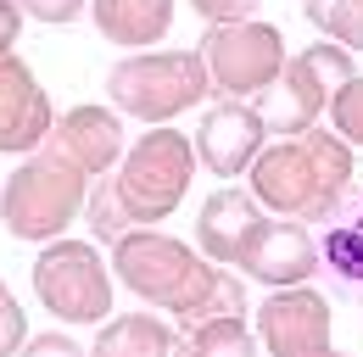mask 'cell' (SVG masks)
Returning <instances> with one entry per match:
<instances>
[{
  "mask_svg": "<svg viewBox=\"0 0 363 357\" xmlns=\"http://www.w3.org/2000/svg\"><path fill=\"white\" fill-rule=\"evenodd\" d=\"M112 268H118V279L140 302H151L162 312H179L184 329L201 324V318H246V285L235 273H218L207 257H196L174 234L129 229L112 246Z\"/></svg>",
  "mask_w": 363,
  "mask_h": 357,
  "instance_id": "cell-1",
  "label": "cell"
},
{
  "mask_svg": "<svg viewBox=\"0 0 363 357\" xmlns=\"http://www.w3.org/2000/svg\"><path fill=\"white\" fill-rule=\"evenodd\" d=\"M252 196L274 218L330 223V212L352 196V151L341 134H291L252 162Z\"/></svg>",
  "mask_w": 363,
  "mask_h": 357,
  "instance_id": "cell-2",
  "label": "cell"
},
{
  "mask_svg": "<svg viewBox=\"0 0 363 357\" xmlns=\"http://www.w3.org/2000/svg\"><path fill=\"white\" fill-rule=\"evenodd\" d=\"M90 207V174H79L73 162H62L56 151H34L0 190V223L17 240H56L67 223Z\"/></svg>",
  "mask_w": 363,
  "mask_h": 357,
  "instance_id": "cell-3",
  "label": "cell"
},
{
  "mask_svg": "<svg viewBox=\"0 0 363 357\" xmlns=\"http://www.w3.org/2000/svg\"><path fill=\"white\" fill-rule=\"evenodd\" d=\"M106 95L118 112H129L140 123H168L184 106L213 95V73L201 50H145V56H123L106 73Z\"/></svg>",
  "mask_w": 363,
  "mask_h": 357,
  "instance_id": "cell-4",
  "label": "cell"
},
{
  "mask_svg": "<svg viewBox=\"0 0 363 357\" xmlns=\"http://www.w3.org/2000/svg\"><path fill=\"white\" fill-rule=\"evenodd\" d=\"M190 178H196V145L179 129L162 123V129L140 134V145L123 157V168L112 178V196H118L129 229L135 223H162L184 201Z\"/></svg>",
  "mask_w": 363,
  "mask_h": 357,
  "instance_id": "cell-5",
  "label": "cell"
},
{
  "mask_svg": "<svg viewBox=\"0 0 363 357\" xmlns=\"http://www.w3.org/2000/svg\"><path fill=\"white\" fill-rule=\"evenodd\" d=\"M201 62L213 73V89L235 101V95H263V89H274L291 56H285V34L274 23L240 17V23H207Z\"/></svg>",
  "mask_w": 363,
  "mask_h": 357,
  "instance_id": "cell-6",
  "label": "cell"
},
{
  "mask_svg": "<svg viewBox=\"0 0 363 357\" xmlns=\"http://www.w3.org/2000/svg\"><path fill=\"white\" fill-rule=\"evenodd\" d=\"M352 50L347 45H308L302 56L285 62L279 84H274L269 106H263V123L274 134H308L318 123V112H330V101L352 84Z\"/></svg>",
  "mask_w": 363,
  "mask_h": 357,
  "instance_id": "cell-7",
  "label": "cell"
},
{
  "mask_svg": "<svg viewBox=\"0 0 363 357\" xmlns=\"http://www.w3.org/2000/svg\"><path fill=\"white\" fill-rule=\"evenodd\" d=\"M34 296L67 324H106L112 273L90 240H50L34 263Z\"/></svg>",
  "mask_w": 363,
  "mask_h": 357,
  "instance_id": "cell-8",
  "label": "cell"
},
{
  "mask_svg": "<svg viewBox=\"0 0 363 357\" xmlns=\"http://www.w3.org/2000/svg\"><path fill=\"white\" fill-rule=\"evenodd\" d=\"M257 335L274 357H318L330 346V302L308 285L274 290L257 307Z\"/></svg>",
  "mask_w": 363,
  "mask_h": 357,
  "instance_id": "cell-9",
  "label": "cell"
},
{
  "mask_svg": "<svg viewBox=\"0 0 363 357\" xmlns=\"http://www.w3.org/2000/svg\"><path fill=\"white\" fill-rule=\"evenodd\" d=\"M240 273H252L257 285H269V290H291V285H308L318 273V240L308 234V223H291L279 218L252 234V246H246V257H240Z\"/></svg>",
  "mask_w": 363,
  "mask_h": 357,
  "instance_id": "cell-10",
  "label": "cell"
},
{
  "mask_svg": "<svg viewBox=\"0 0 363 357\" xmlns=\"http://www.w3.org/2000/svg\"><path fill=\"white\" fill-rule=\"evenodd\" d=\"M263 112L257 106H246V101H224V106H213L207 118H201V129H196V157L213 168L218 178H240L257 157H263Z\"/></svg>",
  "mask_w": 363,
  "mask_h": 357,
  "instance_id": "cell-11",
  "label": "cell"
},
{
  "mask_svg": "<svg viewBox=\"0 0 363 357\" xmlns=\"http://www.w3.org/2000/svg\"><path fill=\"white\" fill-rule=\"evenodd\" d=\"M56 129L50 118V95L28 73L23 56H0V151H40Z\"/></svg>",
  "mask_w": 363,
  "mask_h": 357,
  "instance_id": "cell-12",
  "label": "cell"
},
{
  "mask_svg": "<svg viewBox=\"0 0 363 357\" xmlns=\"http://www.w3.org/2000/svg\"><path fill=\"white\" fill-rule=\"evenodd\" d=\"M45 151H56L62 162H73L79 174L101 178L112 162H123V123L106 106H73V112L56 118Z\"/></svg>",
  "mask_w": 363,
  "mask_h": 357,
  "instance_id": "cell-13",
  "label": "cell"
},
{
  "mask_svg": "<svg viewBox=\"0 0 363 357\" xmlns=\"http://www.w3.org/2000/svg\"><path fill=\"white\" fill-rule=\"evenodd\" d=\"M263 229V207H257V196H246V190H213L207 201H201V218H196V240H201V251L213 257V263H240L246 257V246H252V234Z\"/></svg>",
  "mask_w": 363,
  "mask_h": 357,
  "instance_id": "cell-14",
  "label": "cell"
},
{
  "mask_svg": "<svg viewBox=\"0 0 363 357\" xmlns=\"http://www.w3.org/2000/svg\"><path fill=\"white\" fill-rule=\"evenodd\" d=\"M318 273L341 296L363 302V184H352V196L324 223V234H318Z\"/></svg>",
  "mask_w": 363,
  "mask_h": 357,
  "instance_id": "cell-15",
  "label": "cell"
},
{
  "mask_svg": "<svg viewBox=\"0 0 363 357\" xmlns=\"http://www.w3.org/2000/svg\"><path fill=\"white\" fill-rule=\"evenodd\" d=\"M179 346L184 335H174L157 312H129V318H106L90 357H179Z\"/></svg>",
  "mask_w": 363,
  "mask_h": 357,
  "instance_id": "cell-16",
  "label": "cell"
},
{
  "mask_svg": "<svg viewBox=\"0 0 363 357\" xmlns=\"http://www.w3.org/2000/svg\"><path fill=\"white\" fill-rule=\"evenodd\" d=\"M174 23V0H95V28L112 45H157Z\"/></svg>",
  "mask_w": 363,
  "mask_h": 357,
  "instance_id": "cell-17",
  "label": "cell"
},
{
  "mask_svg": "<svg viewBox=\"0 0 363 357\" xmlns=\"http://www.w3.org/2000/svg\"><path fill=\"white\" fill-rule=\"evenodd\" d=\"M184 357H257V335L246 318H201L184 329Z\"/></svg>",
  "mask_w": 363,
  "mask_h": 357,
  "instance_id": "cell-18",
  "label": "cell"
},
{
  "mask_svg": "<svg viewBox=\"0 0 363 357\" xmlns=\"http://www.w3.org/2000/svg\"><path fill=\"white\" fill-rule=\"evenodd\" d=\"M318 34H330V40L347 45V50H363V0H330Z\"/></svg>",
  "mask_w": 363,
  "mask_h": 357,
  "instance_id": "cell-19",
  "label": "cell"
},
{
  "mask_svg": "<svg viewBox=\"0 0 363 357\" xmlns=\"http://www.w3.org/2000/svg\"><path fill=\"white\" fill-rule=\"evenodd\" d=\"M330 118H335V134H341L347 145H363V79H352V84L330 101Z\"/></svg>",
  "mask_w": 363,
  "mask_h": 357,
  "instance_id": "cell-20",
  "label": "cell"
},
{
  "mask_svg": "<svg viewBox=\"0 0 363 357\" xmlns=\"http://www.w3.org/2000/svg\"><path fill=\"white\" fill-rule=\"evenodd\" d=\"M17 6L34 23H79L84 17V0H17Z\"/></svg>",
  "mask_w": 363,
  "mask_h": 357,
  "instance_id": "cell-21",
  "label": "cell"
},
{
  "mask_svg": "<svg viewBox=\"0 0 363 357\" xmlns=\"http://www.w3.org/2000/svg\"><path fill=\"white\" fill-rule=\"evenodd\" d=\"M190 11H201L207 23H240V17H252L263 0H184Z\"/></svg>",
  "mask_w": 363,
  "mask_h": 357,
  "instance_id": "cell-22",
  "label": "cell"
},
{
  "mask_svg": "<svg viewBox=\"0 0 363 357\" xmlns=\"http://www.w3.org/2000/svg\"><path fill=\"white\" fill-rule=\"evenodd\" d=\"M23 357H90L79 341H67V335H34L28 346H23Z\"/></svg>",
  "mask_w": 363,
  "mask_h": 357,
  "instance_id": "cell-23",
  "label": "cell"
},
{
  "mask_svg": "<svg viewBox=\"0 0 363 357\" xmlns=\"http://www.w3.org/2000/svg\"><path fill=\"white\" fill-rule=\"evenodd\" d=\"M17 28H23V6L17 0H0V56L17 45Z\"/></svg>",
  "mask_w": 363,
  "mask_h": 357,
  "instance_id": "cell-24",
  "label": "cell"
},
{
  "mask_svg": "<svg viewBox=\"0 0 363 357\" xmlns=\"http://www.w3.org/2000/svg\"><path fill=\"white\" fill-rule=\"evenodd\" d=\"M324 11H330V0H302V17H308L313 28H318V23H324Z\"/></svg>",
  "mask_w": 363,
  "mask_h": 357,
  "instance_id": "cell-25",
  "label": "cell"
},
{
  "mask_svg": "<svg viewBox=\"0 0 363 357\" xmlns=\"http://www.w3.org/2000/svg\"><path fill=\"white\" fill-rule=\"evenodd\" d=\"M6 302H11V290H6V279H0V307H6Z\"/></svg>",
  "mask_w": 363,
  "mask_h": 357,
  "instance_id": "cell-26",
  "label": "cell"
},
{
  "mask_svg": "<svg viewBox=\"0 0 363 357\" xmlns=\"http://www.w3.org/2000/svg\"><path fill=\"white\" fill-rule=\"evenodd\" d=\"M318 357H347V352H330V346H324V352H318Z\"/></svg>",
  "mask_w": 363,
  "mask_h": 357,
  "instance_id": "cell-27",
  "label": "cell"
},
{
  "mask_svg": "<svg viewBox=\"0 0 363 357\" xmlns=\"http://www.w3.org/2000/svg\"><path fill=\"white\" fill-rule=\"evenodd\" d=\"M179 357H184V346H179Z\"/></svg>",
  "mask_w": 363,
  "mask_h": 357,
  "instance_id": "cell-28",
  "label": "cell"
}]
</instances>
